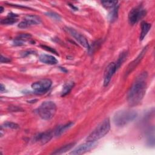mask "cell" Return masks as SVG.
<instances>
[{
  "instance_id": "1",
  "label": "cell",
  "mask_w": 155,
  "mask_h": 155,
  "mask_svg": "<svg viewBox=\"0 0 155 155\" xmlns=\"http://www.w3.org/2000/svg\"><path fill=\"white\" fill-rule=\"evenodd\" d=\"M147 72L141 73L131 86L127 95V101L130 106L139 104L143 99L147 89Z\"/></svg>"
},
{
  "instance_id": "2",
  "label": "cell",
  "mask_w": 155,
  "mask_h": 155,
  "mask_svg": "<svg viewBox=\"0 0 155 155\" xmlns=\"http://www.w3.org/2000/svg\"><path fill=\"white\" fill-rule=\"evenodd\" d=\"M137 113L131 110H123L116 112L113 116V122L117 127H123L134 120Z\"/></svg>"
},
{
  "instance_id": "3",
  "label": "cell",
  "mask_w": 155,
  "mask_h": 155,
  "mask_svg": "<svg viewBox=\"0 0 155 155\" xmlns=\"http://www.w3.org/2000/svg\"><path fill=\"white\" fill-rule=\"evenodd\" d=\"M110 128V122L108 118L102 121L87 137V142H93L99 140L106 135Z\"/></svg>"
},
{
  "instance_id": "4",
  "label": "cell",
  "mask_w": 155,
  "mask_h": 155,
  "mask_svg": "<svg viewBox=\"0 0 155 155\" xmlns=\"http://www.w3.org/2000/svg\"><path fill=\"white\" fill-rule=\"evenodd\" d=\"M56 111L55 103L51 101L43 102L37 109L39 116L44 120H48L52 119Z\"/></svg>"
},
{
  "instance_id": "5",
  "label": "cell",
  "mask_w": 155,
  "mask_h": 155,
  "mask_svg": "<svg viewBox=\"0 0 155 155\" xmlns=\"http://www.w3.org/2000/svg\"><path fill=\"white\" fill-rule=\"evenodd\" d=\"M147 14L146 10L141 5L133 8L128 13V21L131 25H134L142 19Z\"/></svg>"
},
{
  "instance_id": "6",
  "label": "cell",
  "mask_w": 155,
  "mask_h": 155,
  "mask_svg": "<svg viewBox=\"0 0 155 155\" xmlns=\"http://www.w3.org/2000/svg\"><path fill=\"white\" fill-rule=\"evenodd\" d=\"M51 84L52 82L51 80L48 79H45L33 82L31 84V88L36 93H44L47 92L50 89Z\"/></svg>"
},
{
  "instance_id": "7",
  "label": "cell",
  "mask_w": 155,
  "mask_h": 155,
  "mask_svg": "<svg viewBox=\"0 0 155 155\" xmlns=\"http://www.w3.org/2000/svg\"><path fill=\"white\" fill-rule=\"evenodd\" d=\"M72 37H73L76 41L82 47L85 48L89 50L90 49V45L86 38L82 34L79 32L76 31L75 29L70 27H66L65 29Z\"/></svg>"
},
{
  "instance_id": "8",
  "label": "cell",
  "mask_w": 155,
  "mask_h": 155,
  "mask_svg": "<svg viewBox=\"0 0 155 155\" xmlns=\"http://www.w3.org/2000/svg\"><path fill=\"white\" fill-rule=\"evenodd\" d=\"M41 22V19L39 16L36 15H27L18 24L20 28H25L33 25L39 24Z\"/></svg>"
},
{
  "instance_id": "9",
  "label": "cell",
  "mask_w": 155,
  "mask_h": 155,
  "mask_svg": "<svg viewBox=\"0 0 155 155\" xmlns=\"http://www.w3.org/2000/svg\"><path fill=\"white\" fill-rule=\"evenodd\" d=\"M117 70L116 64L114 62H111L106 67L104 71V86H107L110 82L111 78L113 74Z\"/></svg>"
},
{
  "instance_id": "10",
  "label": "cell",
  "mask_w": 155,
  "mask_h": 155,
  "mask_svg": "<svg viewBox=\"0 0 155 155\" xmlns=\"http://www.w3.org/2000/svg\"><path fill=\"white\" fill-rule=\"evenodd\" d=\"M53 137L52 132L50 131H47L41 133H39L36 135L34 138V140L39 142L41 144H45L49 142Z\"/></svg>"
},
{
  "instance_id": "11",
  "label": "cell",
  "mask_w": 155,
  "mask_h": 155,
  "mask_svg": "<svg viewBox=\"0 0 155 155\" xmlns=\"http://www.w3.org/2000/svg\"><path fill=\"white\" fill-rule=\"evenodd\" d=\"M147 50V46H146L145 47H144L142 50L141 51V52L139 53V54L138 55V56L136 58L135 60H134L128 67V68L127 70V71L125 73V74L127 76L130 73H131L134 69V68L138 65V64L139 63V62L141 61V59L143 58V56L145 55V54L146 53V51Z\"/></svg>"
},
{
  "instance_id": "12",
  "label": "cell",
  "mask_w": 155,
  "mask_h": 155,
  "mask_svg": "<svg viewBox=\"0 0 155 155\" xmlns=\"http://www.w3.org/2000/svg\"><path fill=\"white\" fill-rule=\"evenodd\" d=\"M94 145V142H87V143H83L79 146H78L76 148H75L73 151H72L70 154H81L84 153L85 152L88 151L91 149Z\"/></svg>"
},
{
  "instance_id": "13",
  "label": "cell",
  "mask_w": 155,
  "mask_h": 155,
  "mask_svg": "<svg viewBox=\"0 0 155 155\" xmlns=\"http://www.w3.org/2000/svg\"><path fill=\"white\" fill-rule=\"evenodd\" d=\"M39 61L44 64L49 65H54L58 63L57 59L53 56L46 54H42L39 56Z\"/></svg>"
},
{
  "instance_id": "14",
  "label": "cell",
  "mask_w": 155,
  "mask_h": 155,
  "mask_svg": "<svg viewBox=\"0 0 155 155\" xmlns=\"http://www.w3.org/2000/svg\"><path fill=\"white\" fill-rule=\"evenodd\" d=\"M18 15L10 13L5 18L1 20V24L3 25H12L13 24L16 23L18 21Z\"/></svg>"
},
{
  "instance_id": "15",
  "label": "cell",
  "mask_w": 155,
  "mask_h": 155,
  "mask_svg": "<svg viewBox=\"0 0 155 155\" xmlns=\"http://www.w3.org/2000/svg\"><path fill=\"white\" fill-rule=\"evenodd\" d=\"M73 125V122H69L68 124H66L65 125H59L57 127V128L54 131V135L56 136H59L62 133H64L66 130H68L70 128H71Z\"/></svg>"
},
{
  "instance_id": "16",
  "label": "cell",
  "mask_w": 155,
  "mask_h": 155,
  "mask_svg": "<svg viewBox=\"0 0 155 155\" xmlns=\"http://www.w3.org/2000/svg\"><path fill=\"white\" fill-rule=\"evenodd\" d=\"M151 27V24L148 23L147 22H142V24H141V31H140V41H142L144 38L145 37V36L147 35V34L148 33V32L149 31V30H150Z\"/></svg>"
},
{
  "instance_id": "17",
  "label": "cell",
  "mask_w": 155,
  "mask_h": 155,
  "mask_svg": "<svg viewBox=\"0 0 155 155\" xmlns=\"http://www.w3.org/2000/svg\"><path fill=\"white\" fill-rule=\"evenodd\" d=\"M31 35L27 33H24L19 35L16 37L14 40V44L15 45H21L23 44V42L26 40L30 39L31 38Z\"/></svg>"
},
{
  "instance_id": "18",
  "label": "cell",
  "mask_w": 155,
  "mask_h": 155,
  "mask_svg": "<svg viewBox=\"0 0 155 155\" xmlns=\"http://www.w3.org/2000/svg\"><path fill=\"white\" fill-rule=\"evenodd\" d=\"M75 143H76L75 142H71L68 144H67V145L61 147L60 148L56 150L55 151L53 152L52 154H61L62 153H64L67 152V151L70 150V149H71L74 147Z\"/></svg>"
},
{
  "instance_id": "19",
  "label": "cell",
  "mask_w": 155,
  "mask_h": 155,
  "mask_svg": "<svg viewBox=\"0 0 155 155\" xmlns=\"http://www.w3.org/2000/svg\"><path fill=\"white\" fill-rule=\"evenodd\" d=\"M74 85V83L72 81L67 82L63 86L62 90L61 91V96H65L67 94H68L70 91L72 90Z\"/></svg>"
},
{
  "instance_id": "20",
  "label": "cell",
  "mask_w": 155,
  "mask_h": 155,
  "mask_svg": "<svg viewBox=\"0 0 155 155\" xmlns=\"http://www.w3.org/2000/svg\"><path fill=\"white\" fill-rule=\"evenodd\" d=\"M118 9H119L118 5L111 8V10L108 14V19L111 22H113L117 19V15H118Z\"/></svg>"
},
{
  "instance_id": "21",
  "label": "cell",
  "mask_w": 155,
  "mask_h": 155,
  "mask_svg": "<svg viewBox=\"0 0 155 155\" xmlns=\"http://www.w3.org/2000/svg\"><path fill=\"white\" fill-rule=\"evenodd\" d=\"M127 56V51H124L122 53H120V56H119L117 62L115 63L117 70L120 67L122 64L124 62V61L125 60Z\"/></svg>"
},
{
  "instance_id": "22",
  "label": "cell",
  "mask_w": 155,
  "mask_h": 155,
  "mask_svg": "<svg viewBox=\"0 0 155 155\" xmlns=\"http://www.w3.org/2000/svg\"><path fill=\"white\" fill-rule=\"evenodd\" d=\"M117 1H102L101 3L102 4L103 6H104L107 8H112L116 5H117Z\"/></svg>"
},
{
  "instance_id": "23",
  "label": "cell",
  "mask_w": 155,
  "mask_h": 155,
  "mask_svg": "<svg viewBox=\"0 0 155 155\" xmlns=\"http://www.w3.org/2000/svg\"><path fill=\"white\" fill-rule=\"evenodd\" d=\"M3 126L5 128H10L12 129H17L19 128V125L17 124L12 122H5Z\"/></svg>"
},
{
  "instance_id": "24",
  "label": "cell",
  "mask_w": 155,
  "mask_h": 155,
  "mask_svg": "<svg viewBox=\"0 0 155 155\" xmlns=\"http://www.w3.org/2000/svg\"><path fill=\"white\" fill-rule=\"evenodd\" d=\"M11 59L8 58H6L3 56L2 55L1 56V63H7V62H10Z\"/></svg>"
},
{
  "instance_id": "25",
  "label": "cell",
  "mask_w": 155,
  "mask_h": 155,
  "mask_svg": "<svg viewBox=\"0 0 155 155\" xmlns=\"http://www.w3.org/2000/svg\"><path fill=\"white\" fill-rule=\"evenodd\" d=\"M48 16H50L52 18H53L54 19H59L61 18L60 16L58 14H56V13H47Z\"/></svg>"
},
{
  "instance_id": "26",
  "label": "cell",
  "mask_w": 155,
  "mask_h": 155,
  "mask_svg": "<svg viewBox=\"0 0 155 155\" xmlns=\"http://www.w3.org/2000/svg\"><path fill=\"white\" fill-rule=\"evenodd\" d=\"M43 47V48H45V49H47V50H50V51H51L52 52H53V53H56V51L53 49V48H50V47H46V46H42Z\"/></svg>"
},
{
  "instance_id": "27",
  "label": "cell",
  "mask_w": 155,
  "mask_h": 155,
  "mask_svg": "<svg viewBox=\"0 0 155 155\" xmlns=\"http://www.w3.org/2000/svg\"><path fill=\"white\" fill-rule=\"evenodd\" d=\"M0 90H1V93H3L4 91H5V86H4L2 84H1V86H0Z\"/></svg>"
},
{
  "instance_id": "28",
  "label": "cell",
  "mask_w": 155,
  "mask_h": 155,
  "mask_svg": "<svg viewBox=\"0 0 155 155\" xmlns=\"http://www.w3.org/2000/svg\"><path fill=\"white\" fill-rule=\"evenodd\" d=\"M3 9H4V8H3L2 7H0V10H0V13H2V12H3Z\"/></svg>"
}]
</instances>
